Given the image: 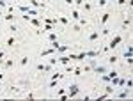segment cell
<instances>
[{"instance_id":"f546056e","label":"cell","mask_w":133,"mask_h":101,"mask_svg":"<svg viewBox=\"0 0 133 101\" xmlns=\"http://www.w3.org/2000/svg\"><path fill=\"white\" fill-rule=\"evenodd\" d=\"M101 80L108 83V82H110V76H108V75H101Z\"/></svg>"},{"instance_id":"4dcf8cb0","label":"cell","mask_w":133,"mask_h":101,"mask_svg":"<svg viewBox=\"0 0 133 101\" xmlns=\"http://www.w3.org/2000/svg\"><path fill=\"white\" fill-rule=\"evenodd\" d=\"M108 76H110V78H114V76H119V73H117V71H110Z\"/></svg>"},{"instance_id":"ba28073f","label":"cell","mask_w":133,"mask_h":101,"mask_svg":"<svg viewBox=\"0 0 133 101\" xmlns=\"http://www.w3.org/2000/svg\"><path fill=\"white\" fill-rule=\"evenodd\" d=\"M37 71H43V73H48V71H51V66L48 64V66H44V64H37Z\"/></svg>"},{"instance_id":"30bf717a","label":"cell","mask_w":133,"mask_h":101,"mask_svg":"<svg viewBox=\"0 0 133 101\" xmlns=\"http://www.w3.org/2000/svg\"><path fill=\"white\" fill-rule=\"evenodd\" d=\"M55 53V50L53 48H46V50H43L41 51V57H46V55H53Z\"/></svg>"},{"instance_id":"d590c367","label":"cell","mask_w":133,"mask_h":101,"mask_svg":"<svg viewBox=\"0 0 133 101\" xmlns=\"http://www.w3.org/2000/svg\"><path fill=\"white\" fill-rule=\"evenodd\" d=\"M2 62H4V51L0 50V64H2Z\"/></svg>"},{"instance_id":"2e32d148","label":"cell","mask_w":133,"mask_h":101,"mask_svg":"<svg viewBox=\"0 0 133 101\" xmlns=\"http://www.w3.org/2000/svg\"><path fill=\"white\" fill-rule=\"evenodd\" d=\"M48 41H50V43H51V41H57V34H55V32H50V34H48Z\"/></svg>"},{"instance_id":"52a82bcc","label":"cell","mask_w":133,"mask_h":101,"mask_svg":"<svg viewBox=\"0 0 133 101\" xmlns=\"http://www.w3.org/2000/svg\"><path fill=\"white\" fill-rule=\"evenodd\" d=\"M92 71H94L96 75H103V73H107V67H105V66H94Z\"/></svg>"},{"instance_id":"9c48e42d","label":"cell","mask_w":133,"mask_h":101,"mask_svg":"<svg viewBox=\"0 0 133 101\" xmlns=\"http://www.w3.org/2000/svg\"><path fill=\"white\" fill-rule=\"evenodd\" d=\"M71 50V46H59V48H57V53H59V55H62V53H66V51H69Z\"/></svg>"},{"instance_id":"ab89813d","label":"cell","mask_w":133,"mask_h":101,"mask_svg":"<svg viewBox=\"0 0 133 101\" xmlns=\"http://www.w3.org/2000/svg\"><path fill=\"white\" fill-rule=\"evenodd\" d=\"M117 4H119V5H124V4H126V0H119Z\"/></svg>"},{"instance_id":"60d3db41","label":"cell","mask_w":133,"mask_h":101,"mask_svg":"<svg viewBox=\"0 0 133 101\" xmlns=\"http://www.w3.org/2000/svg\"><path fill=\"white\" fill-rule=\"evenodd\" d=\"M75 4H84V0H73Z\"/></svg>"},{"instance_id":"f35d334b","label":"cell","mask_w":133,"mask_h":101,"mask_svg":"<svg viewBox=\"0 0 133 101\" xmlns=\"http://www.w3.org/2000/svg\"><path fill=\"white\" fill-rule=\"evenodd\" d=\"M64 2L68 4V5H71V4H75V2H73V0H64Z\"/></svg>"},{"instance_id":"9a60e30c","label":"cell","mask_w":133,"mask_h":101,"mask_svg":"<svg viewBox=\"0 0 133 101\" xmlns=\"http://www.w3.org/2000/svg\"><path fill=\"white\" fill-rule=\"evenodd\" d=\"M130 25H131V18H126V20L122 21V28H128Z\"/></svg>"},{"instance_id":"6da1fadb","label":"cell","mask_w":133,"mask_h":101,"mask_svg":"<svg viewBox=\"0 0 133 101\" xmlns=\"http://www.w3.org/2000/svg\"><path fill=\"white\" fill-rule=\"evenodd\" d=\"M18 9H20V13L30 14V16H39V13L36 9H32V7H28V5H18Z\"/></svg>"},{"instance_id":"8fae6325","label":"cell","mask_w":133,"mask_h":101,"mask_svg":"<svg viewBox=\"0 0 133 101\" xmlns=\"http://www.w3.org/2000/svg\"><path fill=\"white\" fill-rule=\"evenodd\" d=\"M114 90H115V87H114V85H110V83H107V85H105V92H108L110 96L114 94Z\"/></svg>"},{"instance_id":"836d02e7","label":"cell","mask_w":133,"mask_h":101,"mask_svg":"<svg viewBox=\"0 0 133 101\" xmlns=\"http://www.w3.org/2000/svg\"><path fill=\"white\" fill-rule=\"evenodd\" d=\"M73 69H75V67H71V66H68V67H66V73H73Z\"/></svg>"},{"instance_id":"f1b7e54d","label":"cell","mask_w":133,"mask_h":101,"mask_svg":"<svg viewBox=\"0 0 133 101\" xmlns=\"http://www.w3.org/2000/svg\"><path fill=\"white\" fill-rule=\"evenodd\" d=\"M50 89H53V87H57V80H50V85H48Z\"/></svg>"},{"instance_id":"7a4b0ae2","label":"cell","mask_w":133,"mask_h":101,"mask_svg":"<svg viewBox=\"0 0 133 101\" xmlns=\"http://www.w3.org/2000/svg\"><path fill=\"white\" fill-rule=\"evenodd\" d=\"M78 92H80V87L76 83H71L69 87H68V98L71 99V98H75V96H78Z\"/></svg>"},{"instance_id":"8992f818","label":"cell","mask_w":133,"mask_h":101,"mask_svg":"<svg viewBox=\"0 0 133 101\" xmlns=\"http://www.w3.org/2000/svg\"><path fill=\"white\" fill-rule=\"evenodd\" d=\"M28 4H30V5H34V7H37V9H46V5H44V4H41V2H37V0H28Z\"/></svg>"},{"instance_id":"484cf974","label":"cell","mask_w":133,"mask_h":101,"mask_svg":"<svg viewBox=\"0 0 133 101\" xmlns=\"http://www.w3.org/2000/svg\"><path fill=\"white\" fill-rule=\"evenodd\" d=\"M20 64H21V66H27V64H28V57H23V59L20 60Z\"/></svg>"},{"instance_id":"7c38bea8","label":"cell","mask_w":133,"mask_h":101,"mask_svg":"<svg viewBox=\"0 0 133 101\" xmlns=\"http://www.w3.org/2000/svg\"><path fill=\"white\" fill-rule=\"evenodd\" d=\"M98 37H99V32H98V30H96V32H92L91 36H89V41L92 43V41H96V39H98Z\"/></svg>"},{"instance_id":"1f68e13d","label":"cell","mask_w":133,"mask_h":101,"mask_svg":"<svg viewBox=\"0 0 133 101\" xmlns=\"http://www.w3.org/2000/svg\"><path fill=\"white\" fill-rule=\"evenodd\" d=\"M57 94H59V96H62V94H66V89H64V87H62V89H59V90H57Z\"/></svg>"},{"instance_id":"d6a6232c","label":"cell","mask_w":133,"mask_h":101,"mask_svg":"<svg viewBox=\"0 0 133 101\" xmlns=\"http://www.w3.org/2000/svg\"><path fill=\"white\" fill-rule=\"evenodd\" d=\"M84 7H85V11H91V4H87V2H84Z\"/></svg>"},{"instance_id":"d4e9b609","label":"cell","mask_w":133,"mask_h":101,"mask_svg":"<svg viewBox=\"0 0 133 101\" xmlns=\"http://www.w3.org/2000/svg\"><path fill=\"white\" fill-rule=\"evenodd\" d=\"M59 46H60V44H59V41H51V48H53L55 51H57V48H59Z\"/></svg>"},{"instance_id":"7402d4cb","label":"cell","mask_w":133,"mask_h":101,"mask_svg":"<svg viewBox=\"0 0 133 101\" xmlns=\"http://www.w3.org/2000/svg\"><path fill=\"white\" fill-rule=\"evenodd\" d=\"M124 57H126V59H130V57H131V46H128V50L124 51Z\"/></svg>"},{"instance_id":"e0dca14e","label":"cell","mask_w":133,"mask_h":101,"mask_svg":"<svg viewBox=\"0 0 133 101\" xmlns=\"http://www.w3.org/2000/svg\"><path fill=\"white\" fill-rule=\"evenodd\" d=\"M108 20H110V13H105V14L101 16V23H107Z\"/></svg>"},{"instance_id":"8d00e7d4","label":"cell","mask_w":133,"mask_h":101,"mask_svg":"<svg viewBox=\"0 0 133 101\" xmlns=\"http://www.w3.org/2000/svg\"><path fill=\"white\" fill-rule=\"evenodd\" d=\"M124 83H128V89L131 87V85H133V82H131V78H128V82H124Z\"/></svg>"},{"instance_id":"277c9868","label":"cell","mask_w":133,"mask_h":101,"mask_svg":"<svg viewBox=\"0 0 133 101\" xmlns=\"http://www.w3.org/2000/svg\"><path fill=\"white\" fill-rule=\"evenodd\" d=\"M112 96H115V98H121V99H122V98H128V96H130V89H128V87H124L121 92H117V94L114 92Z\"/></svg>"},{"instance_id":"ac0fdd59","label":"cell","mask_w":133,"mask_h":101,"mask_svg":"<svg viewBox=\"0 0 133 101\" xmlns=\"http://www.w3.org/2000/svg\"><path fill=\"white\" fill-rule=\"evenodd\" d=\"M71 75H75V76H80V75H82V67H75Z\"/></svg>"},{"instance_id":"603a6c76","label":"cell","mask_w":133,"mask_h":101,"mask_svg":"<svg viewBox=\"0 0 133 101\" xmlns=\"http://www.w3.org/2000/svg\"><path fill=\"white\" fill-rule=\"evenodd\" d=\"M62 78V75L60 73H55V75H51V80H60Z\"/></svg>"},{"instance_id":"4fadbf2b","label":"cell","mask_w":133,"mask_h":101,"mask_svg":"<svg viewBox=\"0 0 133 101\" xmlns=\"http://www.w3.org/2000/svg\"><path fill=\"white\" fill-rule=\"evenodd\" d=\"M71 18H73V20H80L82 16H80V13H78V11L75 9V11H71Z\"/></svg>"},{"instance_id":"5bb4252c","label":"cell","mask_w":133,"mask_h":101,"mask_svg":"<svg viewBox=\"0 0 133 101\" xmlns=\"http://www.w3.org/2000/svg\"><path fill=\"white\" fill-rule=\"evenodd\" d=\"M57 21H60L62 25H68V23H69V20H68V18H64V16H59V18H57Z\"/></svg>"},{"instance_id":"d6986e66","label":"cell","mask_w":133,"mask_h":101,"mask_svg":"<svg viewBox=\"0 0 133 101\" xmlns=\"http://www.w3.org/2000/svg\"><path fill=\"white\" fill-rule=\"evenodd\" d=\"M4 20H7V21H12V20H14V14H12V13H7L5 16H4Z\"/></svg>"},{"instance_id":"ffe728a7","label":"cell","mask_w":133,"mask_h":101,"mask_svg":"<svg viewBox=\"0 0 133 101\" xmlns=\"http://www.w3.org/2000/svg\"><path fill=\"white\" fill-rule=\"evenodd\" d=\"M85 57H87V55H85V51H82V53H78V55H76V59H75V60H84Z\"/></svg>"},{"instance_id":"44dd1931","label":"cell","mask_w":133,"mask_h":101,"mask_svg":"<svg viewBox=\"0 0 133 101\" xmlns=\"http://www.w3.org/2000/svg\"><path fill=\"white\" fill-rule=\"evenodd\" d=\"M107 98H110V94H108V92H105V94L98 96V101H103V99H107Z\"/></svg>"},{"instance_id":"e575fe53","label":"cell","mask_w":133,"mask_h":101,"mask_svg":"<svg viewBox=\"0 0 133 101\" xmlns=\"http://www.w3.org/2000/svg\"><path fill=\"white\" fill-rule=\"evenodd\" d=\"M98 4H99V5H101V7H103V5H107V4H108V2H107V0H99V2H98Z\"/></svg>"},{"instance_id":"74e56055","label":"cell","mask_w":133,"mask_h":101,"mask_svg":"<svg viewBox=\"0 0 133 101\" xmlns=\"http://www.w3.org/2000/svg\"><path fill=\"white\" fill-rule=\"evenodd\" d=\"M7 5V2H5V0H0V7H5Z\"/></svg>"},{"instance_id":"cb8c5ba5","label":"cell","mask_w":133,"mask_h":101,"mask_svg":"<svg viewBox=\"0 0 133 101\" xmlns=\"http://www.w3.org/2000/svg\"><path fill=\"white\" fill-rule=\"evenodd\" d=\"M12 64H14V62H12V60L9 59V60H5V62H4V67H11Z\"/></svg>"},{"instance_id":"83f0119b","label":"cell","mask_w":133,"mask_h":101,"mask_svg":"<svg viewBox=\"0 0 133 101\" xmlns=\"http://www.w3.org/2000/svg\"><path fill=\"white\" fill-rule=\"evenodd\" d=\"M108 62H110V64H115V62H117V57H115V55L108 57Z\"/></svg>"},{"instance_id":"3957f363","label":"cell","mask_w":133,"mask_h":101,"mask_svg":"<svg viewBox=\"0 0 133 101\" xmlns=\"http://www.w3.org/2000/svg\"><path fill=\"white\" fill-rule=\"evenodd\" d=\"M121 41H122V37H121V36H115L114 39H112V41H110V43L107 44V48H108V50H114V48H115V46L119 44Z\"/></svg>"},{"instance_id":"5b68a950","label":"cell","mask_w":133,"mask_h":101,"mask_svg":"<svg viewBox=\"0 0 133 101\" xmlns=\"http://www.w3.org/2000/svg\"><path fill=\"white\" fill-rule=\"evenodd\" d=\"M57 62H60V64H64V66H68L69 62H71V59H69V55H59Z\"/></svg>"},{"instance_id":"4316f807","label":"cell","mask_w":133,"mask_h":101,"mask_svg":"<svg viewBox=\"0 0 133 101\" xmlns=\"http://www.w3.org/2000/svg\"><path fill=\"white\" fill-rule=\"evenodd\" d=\"M14 43H16L14 37H9V39H7V46H14Z\"/></svg>"},{"instance_id":"b9f144b4","label":"cell","mask_w":133,"mask_h":101,"mask_svg":"<svg viewBox=\"0 0 133 101\" xmlns=\"http://www.w3.org/2000/svg\"><path fill=\"white\" fill-rule=\"evenodd\" d=\"M2 80H4V75H2V73H0V82H2Z\"/></svg>"}]
</instances>
